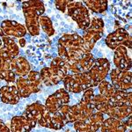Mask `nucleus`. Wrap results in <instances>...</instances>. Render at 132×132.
Instances as JSON below:
<instances>
[{"label":"nucleus","mask_w":132,"mask_h":132,"mask_svg":"<svg viewBox=\"0 0 132 132\" xmlns=\"http://www.w3.org/2000/svg\"><path fill=\"white\" fill-rule=\"evenodd\" d=\"M82 36L78 34H66L59 39L57 53L66 63H71L86 54Z\"/></svg>","instance_id":"nucleus-1"},{"label":"nucleus","mask_w":132,"mask_h":132,"mask_svg":"<svg viewBox=\"0 0 132 132\" xmlns=\"http://www.w3.org/2000/svg\"><path fill=\"white\" fill-rule=\"evenodd\" d=\"M3 45L0 48V78L7 83H13L16 76L11 70V63L19 55V48L15 42L8 36H2Z\"/></svg>","instance_id":"nucleus-2"},{"label":"nucleus","mask_w":132,"mask_h":132,"mask_svg":"<svg viewBox=\"0 0 132 132\" xmlns=\"http://www.w3.org/2000/svg\"><path fill=\"white\" fill-rule=\"evenodd\" d=\"M93 88L87 89L85 91L79 103L73 106H70L66 120L68 123L75 122H84L88 119L93 113L97 112L93 105L94 97Z\"/></svg>","instance_id":"nucleus-3"},{"label":"nucleus","mask_w":132,"mask_h":132,"mask_svg":"<svg viewBox=\"0 0 132 132\" xmlns=\"http://www.w3.org/2000/svg\"><path fill=\"white\" fill-rule=\"evenodd\" d=\"M22 9L26 19L27 31L32 36L40 34L39 19L45 12L44 5L42 1H26L22 4Z\"/></svg>","instance_id":"nucleus-4"},{"label":"nucleus","mask_w":132,"mask_h":132,"mask_svg":"<svg viewBox=\"0 0 132 132\" xmlns=\"http://www.w3.org/2000/svg\"><path fill=\"white\" fill-rule=\"evenodd\" d=\"M40 74L44 85L55 86L63 81L68 74L67 65L61 57H55L50 62V66L42 68Z\"/></svg>","instance_id":"nucleus-5"},{"label":"nucleus","mask_w":132,"mask_h":132,"mask_svg":"<svg viewBox=\"0 0 132 132\" xmlns=\"http://www.w3.org/2000/svg\"><path fill=\"white\" fill-rule=\"evenodd\" d=\"M42 80L40 72L30 71L27 75L20 77L16 80V86L20 98H27L42 90Z\"/></svg>","instance_id":"nucleus-6"},{"label":"nucleus","mask_w":132,"mask_h":132,"mask_svg":"<svg viewBox=\"0 0 132 132\" xmlns=\"http://www.w3.org/2000/svg\"><path fill=\"white\" fill-rule=\"evenodd\" d=\"M63 82L64 90L72 93H78L87 89L95 87L88 71L84 73L67 74Z\"/></svg>","instance_id":"nucleus-7"},{"label":"nucleus","mask_w":132,"mask_h":132,"mask_svg":"<svg viewBox=\"0 0 132 132\" xmlns=\"http://www.w3.org/2000/svg\"><path fill=\"white\" fill-rule=\"evenodd\" d=\"M104 21L101 18H93L91 20L90 25L84 30L82 39L84 43V50L86 52H91L95 43L103 36Z\"/></svg>","instance_id":"nucleus-8"},{"label":"nucleus","mask_w":132,"mask_h":132,"mask_svg":"<svg viewBox=\"0 0 132 132\" xmlns=\"http://www.w3.org/2000/svg\"><path fill=\"white\" fill-rule=\"evenodd\" d=\"M67 13L82 30H86L91 22L90 12L82 1H69L66 7Z\"/></svg>","instance_id":"nucleus-9"},{"label":"nucleus","mask_w":132,"mask_h":132,"mask_svg":"<svg viewBox=\"0 0 132 132\" xmlns=\"http://www.w3.org/2000/svg\"><path fill=\"white\" fill-rule=\"evenodd\" d=\"M106 45L110 50H114L116 48L120 46H123L125 48H129V50L132 48V40L131 35L129 32L124 27L116 29L114 32L110 33L105 40Z\"/></svg>","instance_id":"nucleus-10"},{"label":"nucleus","mask_w":132,"mask_h":132,"mask_svg":"<svg viewBox=\"0 0 132 132\" xmlns=\"http://www.w3.org/2000/svg\"><path fill=\"white\" fill-rule=\"evenodd\" d=\"M105 119V114L97 111L84 122H73V127L76 132H97Z\"/></svg>","instance_id":"nucleus-11"},{"label":"nucleus","mask_w":132,"mask_h":132,"mask_svg":"<svg viewBox=\"0 0 132 132\" xmlns=\"http://www.w3.org/2000/svg\"><path fill=\"white\" fill-rule=\"evenodd\" d=\"M131 71H120L118 69H112L110 71V78H111V84L114 88L118 91H131Z\"/></svg>","instance_id":"nucleus-12"},{"label":"nucleus","mask_w":132,"mask_h":132,"mask_svg":"<svg viewBox=\"0 0 132 132\" xmlns=\"http://www.w3.org/2000/svg\"><path fill=\"white\" fill-rule=\"evenodd\" d=\"M110 71V63L106 58L95 59L94 63L91 69L88 71V73L93 79L94 86H98L101 81L105 80L108 74Z\"/></svg>","instance_id":"nucleus-13"},{"label":"nucleus","mask_w":132,"mask_h":132,"mask_svg":"<svg viewBox=\"0 0 132 132\" xmlns=\"http://www.w3.org/2000/svg\"><path fill=\"white\" fill-rule=\"evenodd\" d=\"M71 96L70 93L67 91H65L63 88L59 89L56 93L51 94L46 100L45 108L48 112L55 113L62 106L67 105L70 102Z\"/></svg>","instance_id":"nucleus-14"},{"label":"nucleus","mask_w":132,"mask_h":132,"mask_svg":"<svg viewBox=\"0 0 132 132\" xmlns=\"http://www.w3.org/2000/svg\"><path fill=\"white\" fill-rule=\"evenodd\" d=\"M94 61L95 58L93 54L91 52H86L79 59L66 63V65H67V69L71 70L72 73H84L91 69Z\"/></svg>","instance_id":"nucleus-15"},{"label":"nucleus","mask_w":132,"mask_h":132,"mask_svg":"<svg viewBox=\"0 0 132 132\" xmlns=\"http://www.w3.org/2000/svg\"><path fill=\"white\" fill-rule=\"evenodd\" d=\"M37 124V122L34 119L24 114L14 116L11 121L10 130L12 132H29Z\"/></svg>","instance_id":"nucleus-16"},{"label":"nucleus","mask_w":132,"mask_h":132,"mask_svg":"<svg viewBox=\"0 0 132 132\" xmlns=\"http://www.w3.org/2000/svg\"><path fill=\"white\" fill-rule=\"evenodd\" d=\"M114 63L116 68L120 71H130L131 58L128 54V48L123 46H120L114 50Z\"/></svg>","instance_id":"nucleus-17"},{"label":"nucleus","mask_w":132,"mask_h":132,"mask_svg":"<svg viewBox=\"0 0 132 132\" xmlns=\"http://www.w3.org/2000/svg\"><path fill=\"white\" fill-rule=\"evenodd\" d=\"M1 29L4 35L14 36L17 38H23L27 34V28L20 23L13 20H5L1 24Z\"/></svg>","instance_id":"nucleus-18"},{"label":"nucleus","mask_w":132,"mask_h":132,"mask_svg":"<svg viewBox=\"0 0 132 132\" xmlns=\"http://www.w3.org/2000/svg\"><path fill=\"white\" fill-rule=\"evenodd\" d=\"M0 99L3 103L15 105L20 101V94L16 86H5L0 88Z\"/></svg>","instance_id":"nucleus-19"},{"label":"nucleus","mask_w":132,"mask_h":132,"mask_svg":"<svg viewBox=\"0 0 132 132\" xmlns=\"http://www.w3.org/2000/svg\"><path fill=\"white\" fill-rule=\"evenodd\" d=\"M100 129L101 132H127V127L123 120L112 117L106 118Z\"/></svg>","instance_id":"nucleus-20"},{"label":"nucleus","mask_w":132,"mask_h":132,"mask_svg":"<svg viewBox=\"0 0 132 132\" xmlns=\"http://www.w3.org/2000/svg\"><path fill=\"white\" fill-rule=\"evenodd\" d=\"M11 70L15 76L24 77L30 72V64L23 56H17L11 63Z\"/></svg>","instance_id":"nucleus-21"},{"label":"nucleus","mask_w":132,"mask_h":132,"mask_svg":"<svg viewBox=\"0 0 132 132\" xmlns=\"http://www.w3.org/2000/svg\"><path fill=\"white\" fill-rule=\"evenodd\" d=\"M129 2V1H128ZM127 1H116L118 5H112V12L120 21L127 22V20L130 21L131 20V6L130 5H126Z\"/></svg>","instance_id":"nucleus-22"},{"label":"nucleus","mask_w":132,"mask_h":132,"mask_svg":"<svg viewBox=\"0 0 132 132\" xmlns=\"http://www.w3.org/2000/svg\"><path fill=\"white\" fill-rule=\"evenodd\" d=\"M109 101L113 106L116 107H122V106H131L132 104V93L131 91H118L116 90Z\"/></svg>","instance_id":"nucleus-23"},{"label":"nucleus","mask_w":132,"mask_h":132,"mask_svg":"<svg viewBox=\"0 0 132 132\" xmlns=\"http://www.w3.org/2000/svg\"><path fill=\"white\" fill-rule=\"evenodd\" d=\"M88 11H92L94 13H103L108 10V1H94V0H86L82 1Z\"/></svg>","instance_id":"nucleus-24"},{"label":"nucleus","mask_w":132,"mask_h":132,"mask_svg":"<svg viewBox=\"0 0 132 132\" xmlns=\"http://www.w3.org/2000/svg\"><path fill=\"white\" fill-rule=\"evenodd\" d=\"M98 88H99V92H100L99 94H101V96L107 98L108 100L110 98H112V96L114 94V93L116 91V89L114 88V86H113L111 83L107 81V80H103V81L100 83L98 85Z\"/></svg>","instance_id":"nucleus-25"},{"label":"nucleus","mask_w":132,"mask_h":132,"mask_svg":"<svg viewBox=\"0 0 132 132\" xmlns=\"http://www.w3.org/2000/svg\"><path fill=\"white\" fill-rule=\"evenodd\" d=\"M40 26L42 27V30L47 35L52 36L55 34V29L52 26V22H51L50 19L47 16H41L39 19Z\"/></svg>","instance_id":"nucleus-26"},{"label":"nucleus","mask_w":132,"mask_h":132,"mask_svg":"<svg viewBox=\"0 0 132 132\" xmlns=\"http://www.w3.org/2000/svg\"><path fill=\"white\" fill-rule=\"evenodd\" d=\"M68 2L69 1H56V7L58 10H60L61 12H64L66 11V7H67Z\"/></svg>","instance_id":"nucleus-27"},{"label":"nucleus","mask_w":132,"mask_h":132,"mask_svg":"<svg viewBox=\"0 0 132 132\" xmlns=\"http://www.w3.org/2000/svg\"><path fill=\"white\" fill-rule=\"evenodd\" d=\"M0 132H10V129L2 121H0Z\"/></svg>","instance_id":"nucleus-28"},{"label":"nucleus","mask_w":132,"mask_h":132,"mask_svg":"<svg viewBox=\"0 0 132 132\" xmlns=\"http://www.w3.org/2000/svg\"><path fill=\"white\" fill-rule=\"evenodd\" d=\"M126 119H127V121H126V122H124L125 126L127 127V129H128V128H129V129H130V128H131V116H128Z\"/></svg>","instance_id":"nucleus-29"},{"label":"nucleus","mask_w":132,"mask_h":132,"mask_svg":"<svg viewBox=\"0 0 132 132\" xmlns=\"http://www.w3.org/2000/svg\"><path fill=\"white\" fill-rule=\"evenodd\" d=\"M20 46H21V47H24V46H25L26 42H25V40L23 39V38H21V39H20Z\"/></svg>","instance_id":"nucleus-30"},{"label":"nucleus","mask_w":132,"mask_h":132,"mask_svg":"<svg viewBox=\"0 0 132 132\" xmlns=\"http://www.w3.org/2000/svg\"><path fill=\"white\" fill-rule=\"evenodd\" d=\"M2 45H3V42H2V38H1V36H0V48H1Z\"/></svg>","instance_id":"nucleus-31"},{"label":"nucleus","mask_w":132,"mask_h":132,"mask_svg":"<svg viewBox=\"0 0 132 132\" xmlns=\"http://www.w3.org/2000/svg\"><path fill=\"white\" fill-rule=\"evenodd\" d=\"M129 132H132V131H131V130H129Z\"/></svg>","instance_id":"nucleus-32"}]
</instances>
